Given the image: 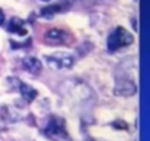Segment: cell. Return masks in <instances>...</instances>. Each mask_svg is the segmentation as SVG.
<instances>
[{
	"label": "cell",
	"instance_id": "9",
	"mask_svg": "<svg viewBox=\"0 0 150 141\" xmlns=\"http://www.w3.org/2000/svg\"><path fill=\"white\" fill-rule=\"evenodd\" d=\"M22 66L28 70L30 74H33V75H38L41 72V69H43L41 62L37 57H31V56L22 59Z\"/></svg>",
	"mask_w": 150,
	"mask_h": 141
},
{
	"label": "cell",
	"instance_id": "12",
	"mask_svg": "<svg viewBox=\"0 0 150 141\" xmlns=\"http://www.w3.org/2000/svg\"><path fill=\"white\" fill-rule=\"evenodd\" d=\"M43 2H49V0H43Z\"/></svg>",
	"mask_w": 150,
	"mask_h": 141
},
{
	"label": "cell",
	"instance_id": "4",
	"mask_svg": "<svg viewBox=\"0 0 150 141\" xmlns=\"http://www.w3.org/2000/svg\"><path fill=\"white\" fill-rule=\"evenodd\" d=\"M72 40V37L65 32L63 30H57V28H53V30H49L46 34H44V41L46 44L49 46H60V44H66Z\"/></svg>",
	"mask_w": 150,
	"mask_h": 141
},
{
	"label": "cell",
	"instance_id": "10",
	"mask_svg": "<svg viewBox=\"0 0 150 141\" xmlns=\"http://www.w3.org/2000/svg\"><path fill=\"white\" fill-rule=\"evenodd\" d=\"M112 126H113V128H116V129H128V125H127L124 121H121V119H118V121L112 122Z\"/></svg>",
	"mask_w": 150,
	"mask_h": 141
},
{
	"label": "cell",
	"instance_id": "11",
	"mask_svg": "<svg viewBox=\"0 0 150 141\" xmlns=\"http://www.w3.org/2000/svg\"><path fill=\"white\" fill-rule=\"evenodd\" d=\"M3 22H5V13H3L2 9H0V25H3Z\"/></svg>",
	"mask_w": 150,
	"mask_h": 141
},
{
	"label": "cell",
	"instance_id": "6",
	"mask_svg": "<svg viewBox=\"0 0 150 141\" xmlns=\"http://www.w3.org/2000/svg\"><path fill=\"white\" fill-rule=\"evenodd\" d=\"M69 8V2H60V3H54L50 6H46L41 9L40 16L41 18H53L56 13H62Z\"/></svg>",
	"mask_w": 150,
	"mask_h": 141
},
{
	"label": "cell",
	"instance_id": "3",
	"mask_svg": "<svg viewBox=\"0 0 150 141\" xmlns=\"http://www.w3.org/2000/svg\"><path fill=\"white\" fill-rule=\"evenodd\" d=\"M44 134L50 138H68V134L65 129V121L62 118L52 116L49 123L44 128Z\"/></svg>",
	"mask_w": 150,
	"mask_h": 141
},
{
	"label": "cell",
	"instance_id": "2",
	"mask_svg": "<svg viewBox=\"0 0 150 141\" xmlns=\"http://www.w3.org/2000/svg\"><path fill=\"white\" fill-rule=\"evenodd\" d=\"M46 62L47 65L54 69V70H60V69H69L74 65V57L66 53V51H56L53 54L46 56Z\"/></svg>",
	"mask_w": 150,
	"mask_h": 141
},
{
	"label": "cell",
	"instance_id": "8",
	"mask_svg": "<svg viewBox=\"0 0 150 141\" xmlns=\"http://www.w3.org/2000/svg\"><path fill=\"white\" fill-rule=\"evenodd\" d=\"M8 31L12 34H16L19 37H27V30H25V22L21 18H12L8 24Z\"/></svg>",
	"mask_w": 150,
	"mask_h": 141
},
{
	"label": "cell",
	"instance_id": "7",
	"mask_svg": "<svg viewBox=\"0 0 150 141\" xmlns=\"http://www.w3.org/2000/svg\"><path fill=\"white\" fill-rule=\"evenodd\" d=\"M135 84L128 80H119L115 85V93L118 96H132L135 93Z\"/></svg>",
	"mask_w": 150,
	"mask_h": 141
},
{
	"label": "cell",
	"instance_id": "5",
	"mask_svg": "<svg viewBox=\"0 0 150 141\" xmlns=\"http://www.w3.org/2000/svg\"><path fill=\"white\" fill-rule=\"evenodd\" d=\"M8 82L12 85V88L18 90V91L21 93L22 99H24V100H27L28 103H30V102H33V100L37 97V90H34L31 85H28V84H25V82H21L18 78H9V80H8Z\"/></svg>",
	"mask_w": 150,
	"mask_h": 141
},
{
	"label": "cell",
	"instance_id": "1",
	"mask_svg": "<svg viewBox=\"0 0 150 141\" xmlns=\"http://www.w3.org/2000/svg\"><path fill=\"white\" fill-rule=\"evenodd\" d=\"M132 41H134V37L125 28L118 27L108 37V51L113 53V51H116L122 47H127V46L132 44Z\"/></svg>",
	"mask_w": 150,
	"mask_h": 141
}]
</instances>
